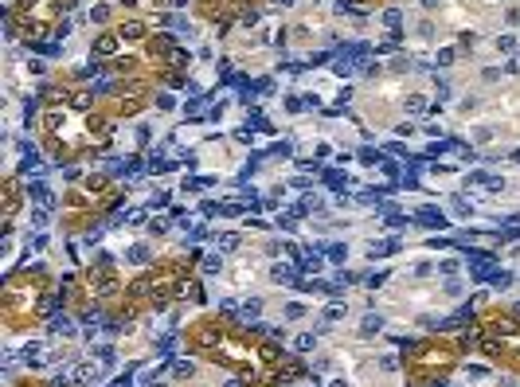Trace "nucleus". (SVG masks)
Returning a JSON list of instances; mask_svg holds the SVG:
<instances>
[{
  "instance_id": "nucleus-1",
  "label": "nucleus",
  "mask_w": 520,
  "mask_h": 387,
  "mask_svg": "<svg viewBox=\"0 0 520 387\" xmlns=\"http://www.w3.org/2000/svg\"><path fill=\"white\" fill-rule=\"evenodd\" d=\"M364 55H368V47H364V43H352V47H348V51H344V55H341V59L333 63V71H337V75H341V78H348V75H352V71H356V63L364 59Z\"/></svg>"
},
{
  "instance_id": "nucleus-2",
  "label": "nucleus",
  "mask_w": 520,
  "mask_h": 387,
  "mask_svg": "<svg viewBox=\"0 0 520 387\" xmlns=\"http://www.w3.org/2000/svg\"><path fill=\"white\" fill-rule=\"evenodd\" d=\"M71 379H74V383H98V379H102V372H98L94 364H78V368L71 372Z\"/></svg>"
},
{
  "instance_id": "nucleus-3",
  "label": "nucleus",
  "mask_w": 520,
  "mask_h": 387,
  "mask_svg": "<svg viewBox=\"0 0 520 387\" xmlns=\"http://www.w3.org/2000/svg\"><path fill=\"white\" fill-rule=\"evenodd\" d=\"M415 219H418V223H427V227H438V231L446 227V219H442V215H438L434 208H418V211H415Z\"/></svg>"
},
{
  "instance_id": "nucleus-4",
  "label": "nucleus",
  "mask_w": 520,
  "mask_h": 387,
  "mask_svg": "<svg viewBox=\"0 0 520 387\" xmlns=\"http://www.w3.org/2000/svg\"><path fill=\"white\" fill-rule=\"evenodd\" d=\"M270 278H274V282H282V285H301L294 266H274V270H270Z\"/></svg>"
},
{
  "instance_id": "nucleus-5",
  "label": "nucleus",
  "mask_w": 520,
  "mask_h": 387,
  "mask_svg": "<svg viewBox=\"0 0 520 387\" xmlns=\"http://www.w3.org/2000/svg\"><path fill=\"white\" fill-rule=\"evenodd\" d=\"M31 200H35L39 208H51V204H55V196H51V188H47V184H39V180L31 184Z\"/></svg>"
},
{
  "instance_id": "nucleus-6",
  "label": "nucleus",
  "mask_w": 520,
  "mask_h": 387,
  "mask_svg": "<svg viewBox=\"0 0 520 387\" xmlns=\"http://www.w3.org/2000/svg\"><path fill=\"white\" fill-rule=\"evenodd\" d=\"M51 332H55V336H74V325L63 317V313H55V317H51Z\"/></svg>"
},
{
  "instance_id": "nucleus-7",
  "label": "nucleus",
  "mask_w": 520,
  "mask_h": 387,
  "mask_svg": "<svg viewBox=\"0 0 520 387\" xmlns=\"http://www.w3.org/2000/svg\"><path fill=\"white\" fill-rule=\"evenodd\" d=\"M380 328H384V317H380V313H368L364 325H360V336H371V332H380Z\"/></svg>"
},
{
  "instance_id": "nucleus-8",
  "label": "nucleus",
  "mask_w": 520,
  "mask_h": 387,
  "mask_svg": "<svg viewBox=\"0 0 520 387\" xmlns=\"http://www.w3.org/2000/svg\"><path fill=\"white\" fill-rule=\"evenodd\" d=\"M145 35V24L141 20H129V24H121V39H141Z\"/></svg>"
},
{
  "instance_id": "nucleus-9",
  "label": "nucleus",
  "mask_w": 520,
  "mask_h": 387,
  "mask_svg": "<svg viewBox=\"0 0 520 387\" xmlns=\"http://www.w3.org/2000/svg\"><path fill=\"white\" fill-rule=\"evenodd\" d=\"M321 251H325L328 258H333V262H344V258H348V247H341V243H325Z\"/></svg>"
},
{
  "instance_id": "nucleus-10",
  "label": "nucleus",
  "mask_w": 520,
  "mask_h": 387,
  "mask_svg": "<svg viewBox=\"0 0 520 387\" xmlns=\"http://www.w3.org/2000/svg\"><path fill=\"white\" fill-rule=\"evenodd\" d=\"M407 110H411V114H427V110H431V102H427L422 94H415V98H407Z\"/></svg>"
},
{
  "instance_id": "nucleus-11",
  "label": "nucleus",
  "mask_w": 520,
  "mask_h": 387,
  "mask_svg": "<svg viewBox=\"0 0 520 387\" xmlns=\"http://www.w3.org/2000/svg\"><path fill=\"white\" fill-rule=\"evenodd\" d=\"M114 51H118V39H114V35H102V39H98V55H114Z\"/></svg>"
},
{
  "instance_id": "nucleus-12",
  "label": "nucleus",
  "mask_w": 520,
  "mask_h": 387,
  "mask_svg": "<svg viewBox=\"0 0 520 387\" xmlns=\"http://www.w3.org/2000/svg\"><path fill=\"white\" fill-rule=\"evenodd\" d=\"M489 282L497 285V289H508V285H512V274H505V270H497V274H489Z\"/></svg>"
},
{
  "instance_id": "nucleus-13",
  "label": "nucleus",
  "mask_w": 520,
  "mask_h": 387,
  "mask_svg": "<svg viewBox=\"0 0 520 387\" xmlns=\"http://www.w3.org/2000/svg\"><path fill=\"white\" fill-rule=\"evenodd\" d=\"M399 20H403V16H399V8H387V12H384V24H387L391 31H399Z\"/></svg>"
},
{
  "instance_id": "nucleus-14",
  "label": "nucleus",
  "mask_w": 520,
  "mask_h": 387,
  "mask_svg": "<svg viewBox=\"0 0 520 387\" xmlns=\"http://www.w3.org/2000/svg\"><path fill=\"white\" fill-rule=\"evenodd\" d=\"M219 270H223V258H219V254L204 258V274H219Z\"/></svg>"
},
{
  "instance_id": "nucleus-15",
  "label": "nucleus",
  "mask_w": 520,
  "mask_h": 387,
  "mask_svg": "<svg viewBox=\"0 0 520 387\" xmlns=\"http://www.w3.org/2000/svg\"><path fill=\"white\" fill-rule=\"evenodd\" d=\"M286 317H290V321H297V317H305V305H301V301H290V305H286Z\"/></svg>"
},
{
  "instance_id": "nucleus-16",
  "label": "nucleus",
  "mask_w": 520,
  "mask_h": 387,
  "mask_svg": "<svg viewBox=\"0 0 520 387\" xmlns=\"http://www.w3.org/2000/svg\"><path fill=\"white\" fill-rule=\"evenodd\" d=\"M129 262H149V247L145 243H137L133 251H129Z\"/></svg>"
},
{
  "instance_id": "nucleus-17",
  "label": "nucleus",
  "mask_w": 520,
  "mask_h": 387,
  "mask_svg": "<svg viewBox=\"0 0 520 387\" xmlns=\"http://www.w3.org/2000/svg\"><path fill=\"white\" fill-rule=\"evenodd\" d=\"M384 223H387V227H395V231H399V227L407 223V215H399V211H387V215H384Z\"/></svg>"
},
{
  "instance_id": "nucleus-18",
  "label": "nucleus",
  "mask_w": 520,
  "mask_h": 387,
  "mask_svg": "<svg viewBox=\"0 0 520 387\" xmlns=\"http://www.w3.org/2000/svg\"><path fill=\"white\" fill-rule=\"evenodd\" d=\"M262 313V301H251V305H243V321H254Z\"/></svg>"
},
{
  "instance_id": "nucleus-19",
  "label": "nucleus",
  "mask_w": 520,
  "mask_h": 387,
  "mask_svg": "<svg viewBox=\"0 0 520 387\" xmlns=\"http://www.w3.org/2000/svg\"><path fill=\"white\" fill-rule=\"evenodd\" d=\"M294 348H297V352H309V348H313V332H301V336L294 341Z\"/></svg>"
},
{
  "instance_id": "nucleus-20",
  "label": "nucleus",
  "mask_w": 520,
  "mask_h": 387,
  "mask_svg": "<svg viewBox=\"0 0 520 387\" xmlns=\"http://www.w3.org/2000/svg\"><path fill=\"white\" fill-rule=\"evenodd\" d=\"M98 360H102L106 368H110V364H114L118 356H114V348H110V344H102V348H98Z\"/></svg>"
},
{
  "instance_id": "nucleus-21",
  "label": "nucleus",
  "mask_w": 520,
  "mask_h": 387,
  "mask_svg": "<svg viewBox=\"0 0 520 387\" xmlns=\"http://www.w3.org/2000/svg\"><path fill=\"white\" fill-rule=\"evenodd\" d=\"M497 47H501V51H516V35H501Z\"/></svg>"
},
{
  "instance_id": "nucleus-22",
  "label": "nucleus",
  "mask_w": 520,
  "mask_h": 387,
  "mask_svg": "<svg viewBox=\"0 0 520 387\" xmlns=\"http://www.w3.org/2000/svg\"><path fill=\"white\" fill-rule=\"evenodd\" d=\"M380 168H384L391 180H399V164H395V161H380Z\"/></svg>"
},
{
  "instance_id": "nucleus-23",
  "label": "nucleus",
  "mask_w": 520,
  "mask_h": 387,
  "mask_svg": "<svg viewBox=\"0 0 520 387\" xmlns=\"http://www.w3.org/2000/svg\"><path fill=\"white\" fill-rule=\"evenodd\" d=\"M239 247V235H223L219 238V251H235Z\"/></svg>"
},
{
  "instance_id": "nucleus-24",
  "label": "nucleus",
  "mask_w": 520,
  "mask_h": 387,
  "mask_svg": "<svg viewBox=\"0 0 520 387\" xmlns=\"http://www.w3.org/2000/svg\"><path fill=\"white\" fill-rule=\"evenodd\" d=\"M344 317V305H328L325 309V321H341Z\"/></svg>"
},
{
  "instance_id": "nucleus-25",
  "label": "nucleus",
  "mask_w": 520,
  "mask_h": 387,
  "mask_svg": "<svg viewBox=\"0 0 520 387\" xmlns=\"http://www.w3.org/2000/svg\"><path fill=\"white\" fill-rule=\"evenodd\" d=\"M450 208H454V215H469V204H465V200H458V196H454V204H450Z\"/></svg>"
},
{
  "instance_id": "nucleus-26",
  "label": "nucleus",
  "mask_w": 520,
  "mask_h": 387,
  "mask_svg": "<svg viewBox=\"0 0 520 387\" xmlns=\"http://www.w3.org/2000/svg\"><path fill=\"white\" fill-rule=\"evenodd\" d=\"M438 270H442L446 278H454V274H458V262H454V258H446V262H442V266H438Z\"/></svg>"
},
{
  "instance_id": "nucleus-27",
  "label": "nucleus",
  "mask_w": 520,
  "mask_h": 387,
  "mask_svg": "<svg viewBox=\"0 0 520 387\" xmlns=\"http://www.w3.org/2000/svg\"><path fill=\"white\" fill-rule=\"evenodd\" d=\"M43 223H47V211L35 208V211H31V227H43Z\"/></svg>"
},
{
  "instance_id": "nucleus-28",
  "label": "nucleus",
  "mask_w": 520,
  "mask_h": 387,
  "mask_svg": "<svg viewBox=\"0 0 520 387\" xmlns=\"http://www.w3.org/2000/svg\"><path fill=\"white\" fill-rule=\"evenodd\" d=\"M172 106H176V98H172V94H161V98H157V110H172Z\"/></svg>"
},
{
  "instance_id": "nucleus-29",
  "label": "nucleus",
  "mask_w": 520,
  "mask_h": 387,
  "mask_svg": "<svg viewBox=\"0 0 520 387\" xmlns=\"http://www.w3.org/2000/svg\"><path fill=\"white\" fill-rule=\"evenodd\" d=\"M333 8H337V12H356V4H352V0H333Z\"/></svg>"
},
{
  "instance_id": "nucleus-30",
  "label": "nucleus",
  "mask_w": 520,
  "mask_h": 387,
  "mask_svg": "<svg viewBox=\"0 0 520 387\" xmlns=\"http://www.w3.org/2000/svg\"><path fill=\"white\" fill-rule=\"evenodd\" d=\"M485 188H489V192H501V188H505V180H501V176H489V180H485Z\"/></svg>"
},
{
  "instance_id": "nucleus-31",
  "label": "nucleus",
  "mask_w": 520,
  "mask_h": 387,
  "mask_svg": "<svg viewBox=\"0 0 520 387\" xmlns=\"http://www.w3.org/2000/svg\"><path fill=\"white\" fill-rule=\"evenodd\" d=\"M438 63H442V67H450V63H454V47H446V51H438Z\"/></svg>"
},
{
  "instance_id": "nucleus-32",
  "label": "nucleus",
  "mask_w": 520,
  "mask_h": 387,
  "mask_svg": "<svg viewBox=\"0 0 520 387\" xmlns=\"http://www.w3.org/2000/svg\"><path fill=\"white\" fill-rule=\"evenodd\" d=\"M395 133H399V137H411V133H415V125H411V121H403V125H395Z\"/></svg>"
},
{
  "instance_id": "nucleus-33",
  "label": "nucleus",
  "mask_w": 520,
  "mask_h": 387,
  "mask_svg": "<svg viewBox=\"0 0 520 387\" xmlns=\"http://www.w3.org/2000/svg\"><path fill=\"white\" fill-rule=\"evenodd\" d=\"M380 364H384V372H395V368H399V360H395V356H384Z\"/></svg>"
},
{
  "instance_id": "nucleus-34",
  "label": "nucleus",
  "mask_w": 520,
  "mask_h": 387,
  "mask_svg": "<svg viewBox=\"0 0 520 387\" xmlns=\"http://www.w3.org/2000/svg\"><path fill=\"white\" fill-rule=\"evenodd\" d=\"M172 372H176L180 379H184V375H192V364H184V360H180V364H176V368H172Z\"/></svg>"
},
{
  "instance_id": "nucleus-35",
  "label": "nucleus",
  "mask_w": 520,
  "mask_h": 387,
  "mask_svg": "<svg viewBox=\"0 0 520 387\" xmlns=\"http://www.w3.org/2000/svg\"><path fill=\"white\" fill-rule=\"evenodd\" d=\"M328 387H348V383H344V379H333V383H328Z\"/></svg>"
},
{
  "instance_id": "nucleus-36",
  "label": "nucleus",
  "mask_w": 520,
  "mask_h": 387,
  "mask_svg": "<svg viewBox=\"0 0 520 387\" xmlns=\"http://www.w3.org/2000/svg\"><path fill=\"white\" fill-rule=\"evenodd\" d=\"M227 387H243V383H239V379H231V383H227Z\"/></svg>"
},
{
  "instance_id": "nucleus-37",
  "label": "nucleus",
  "mask_w": 520,
  "mask_h": 387,
  "mask_svg": "<svg viewBox=\"0 0 520 387\" xmlns=\"http://www.w3.org/2000/svg\"><path fill=\"white\" fill-rule=\"evenodd\" d=\"M157 387H161V383H157Z\"/></svg>"
}]
</instances>
